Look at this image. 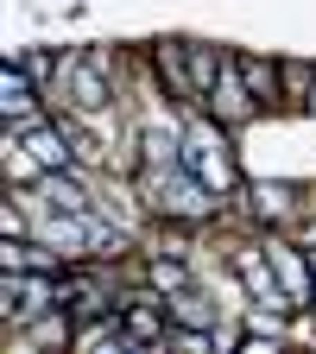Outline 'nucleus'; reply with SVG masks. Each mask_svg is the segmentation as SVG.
<instances>
[{
    "label": "nucleus",
    "mask_w": 316,
    "mask_h": 354,
    "mask_svg": "<svg viewBox=\"0 0 316 354\" xmlns=\"http://www.w3.org/2000/svg\"><path fill=\"white\" fill-rule=\"evenodd\" d=\"M184 165H190V171L203 177V184H209L215 196L234 184L228 158H221V120H215V114H209V120H203V114L190 120V133H184Z\"/></svg>",
    "instance_id": "obj_1"
},
{
    "label": "nucleus",
    "mask_w": 316,
    "mask_h": 354,
    "mask_svg": "<svg viewBox=\"0 0 316 354\" xmlns=\"http://www.w3.org/2000/svg\"><path fill=\"white\" fill-rule=\"evenodd\" d=\"M259 108V95L247 88V76H241V57H221V76H215V88H209V114L221 120V127H234V120H247Z\"/></svg>",
    "instance_id": "obj_2"
},
{
    "label": "nucleus",
    "mask_w": 316,
    "mask_h": 354,
    "mask_svg": "<svg viewBox=\"0 0 316 354\" xmlns=\"http://www.w3.org/2000/svg\"><path fill=\"white\" fill-rule=\"evenodd\" d=\"M0 297H7V317H38V310H64L57 297H64V285L57 279H26V272H7L0 279Z\"/></svg>",
    "instance_id": "obj_3"
},
{
    "label": "nucleus",
    "mask_w": 316,
    "mask_h": 354,
    "mask_svg": "<svg viewBox=\"0 0 316 354\" xmlns=\"http://www.w3.org/2000/svg\"><path fill=\"white\" fill-rule=\"evenodd\" d=\"M158 76L171 88V102H184L190 114L203 108V88H196V64H190V44H158Z\"/></svg>",
    "instance_id": "obj_4"
},
{
    "label": "nucleus",
    "mask_w": 316,
    "mask_h": 354,
    "mask_svg": "<svg viewBox=\"0 0 316 354\" xmlns=\"http://www.w3.org/2000/svg\"><path fill=\"white\" fill-rule=\"evenodd\" d=\"M272 272H279V285H285L291 304H316V266H304V253H291L285 241L272 247Z\"/></svg>",
    "instance_id": "obj_5"
},
{
    "label": "nucleus",
    "mask_w": 316,
    "mask_h": 354,
    "mask_svg": "<svg viewBox=\"0 0 316 354\" xmlns=\"http://www.w3.org/2000/svg\"><path fill=\"white\" fill-rule=\"evenodd\" d=\"M0 108H7V120H13V127L38 114V102H32V76H26L19 64H7V102H0Z\"/></svg>",
    "instance_id": "obj_6"
},
{
    "label": "nucleus",
    "mask_w": 316,
    "mask_h": 354,
    "mask_svg": "<svg viewBox=\"0 0 316 354\" xmlns=\"http://www.w3.org/2000/svg\"><path fill=\"white\" fill-rule=\"evenodd\" d=\"M241 76H247V88H253L259 102H279L285 95V70H272L266 57H241Z\"/></svg>",
    "instance_id": "obj_7"
},
{
    "label": "nucleus",
    "mask_w": 316,
    "mask_h": 354,
    "mask_svg": "<svg viewBox=\"0 0 316 354\" xmlns=\"http://www.w3.org/2000/svg\"><path fill=\"white\" fill-rule=\"evenodd\" d=\"M70 88H76V108H108V82H102V70L70 64Z\"/></svg>",
    "instance_id": "obj_8"
},
{
    "label": "nucleus",
    "mask_w": 316,
    "mask_h": 354,
    "mask_svg": "<svg viewBox=\"0 0 316 354\" xmlns=\"http://www.w3.org/2000/svg\"><path fill=\"white\" fill-rule=\"evenodd\" d=\"M171 323H196V329H209L215 310H209V297H196V291H177V297H171Z\"/></svg>",
    "instance_id": "obj_9"
},
{
    "label": "nucleus",
    "mask_w": 316,
    "mask_h": 354,
    "mask_svg": "<svg viewBox=\"0 0 316 354\" xmlns=\"http://www.w3.org/2000/svg\"><path fill=\"white\" fill-rule=\"evenodd\" d=\"M253 203H259V221H285L291 215V190L285 184H253Z\"/></svg>",
    "instance_id": "obj_10"
},
{
    "label": "nucleus",
    "mask_w": 316,
    "mask_h": 354,
    "mask_svg": "<svg viewBox=\"0 0 316 354\" xmlns=\"http://www.w3.org/2000/svg\"><path fill=\"white\" fill-rule=\"evenodd\" d=\"M0 266H7V272H32V266H51V253H32L26 241H7V247H0Z\"/></svg>",
    "instance_id": "obj_11"
},
{
    "label": "nucleus",
    "mask_w": 316,
    "mask_h": 354,
    "mask_svg": "<svg viewBox=\"0 0 316 354\" xmlns=\"http://www.w3.org/2000/svg\"><path fill=\"white\" fill-rule=\"evenodd\" d=\"M241 279L253 285V297H259V304H279V291H272V272H266V266H259L253 253H241Z\"/></svg>",
    "instance_id": "obj_12"
},
{
    "label": "nucleus",
    "mask_w": 316,
    "mask_h": 354,
    "mask_svg": "<svg viewBox=\"0 0 316 354\" xmlns=\"http://www.w3.org/2000/svg\"><path fill=\"white\" fill-rule=\"evenodd\" d=\"M279 70H285V102H310L316 70H310V64H279Z\"/></svg>",
    "instance_id": "obj_13"
},
{
    "label": "nucleus",
    "mask_w": 316,
    "mask_h": 354,
    "mask_svg": "<svg viewBox=\"0 0 316 354\" xmlns=\"http://www.w3.org/2000/svg\"><path fill=\"white\" fill-rule=\"evenodd\" d=\"M19 70H26L32 82H51V70H57V64H51V57H44V51H32V57H19Z\"/></svg>",
    "instance_id": "obj_14"
},
{
    "label": "nucleus",
    "mask_w": 316,
    "mask_h": 354,
    "mask_svg": "<svg viewBox=\"0 0 316 354\" xmlns=\"http://www.w3.org/2000/svg\"><path fill=\"white\" fill-rule=\"evenodd\" d=\"M304 108H316V82H310V102H304Z\"/></svg>",
    "instance_id": "obj_15"
}]
</instances>
